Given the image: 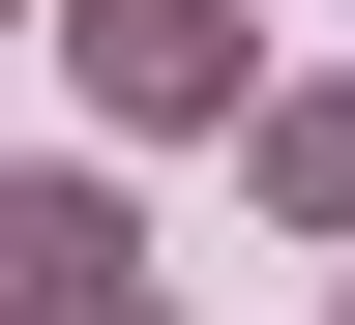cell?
<instances>
[{"label": "cell", "mask_w": 355, "mask_h": 325, "mask_svg": "<svg viewBox=\"0 0 355 325\" xmlns=\"http://www.w3.org/2000/svg\"><path fill=\"white\" fill-rule=\"evenodd\" d=\"M89 89H119V118H207L237 30H207V0H89Z\"/></svg>", "instance_id": "1"}]
</instances>
